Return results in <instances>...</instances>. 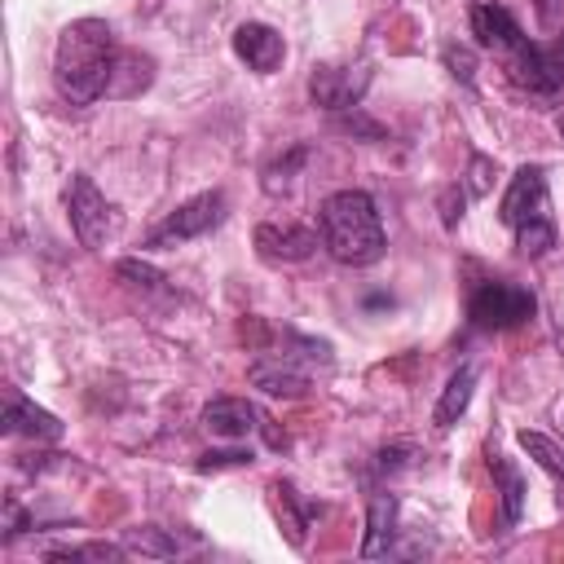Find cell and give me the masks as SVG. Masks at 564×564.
<instances>
[{
	"label": "cell",
	"mask_w": 564,
	"mask_h": 564,
	"mask_svg": "<svg viewBox=\"0 0 564 564\" xmlns=\"http://www.w3.org/2000/svg\"><path fill=\"white\" fill-rule=\"evenodd\" d=\"M115 35L101 18H75L62 35H57V48H53V79H57V93L70 101V106H88L97 101L101 93H110V79H115Z\"/></svg>",
	"instance_id": "cell-1"
},
{
	"label": "cell",
	"mask_w": 564,
	"mask_h": 564,
	"mask_svg": "<svg viewBox=\"0 0 564 564\" xmlns=\"http://www.w3.org/2000/svg\"><path fill=\"white\" fill-rule=\"evenodd\" d=\"M322 247L339 264H375L383 256V220L366 189H339L317 207Z\"/></svg>",
	"instance_id": "cell-2"
},
{
	"label": "cell",
	"mask_w": 564,
	"mask_h": 564,
	"mask_svg": "<svg viewBox=\"0 0 564 564\" xmlns=\"http://www.w3.org/2000/svg\"><path fill=\"white\" fill-rule=\"evenodd\" d=\"M502 220L516 229V247L524 256H546L555 247V220H551V194H546V176L538 163H524L507 194H502Z\"/></svg>",
	"instance_id": "cell-3"
},
{
	"label": "cell",
	"mask_w": 564,
	"mask_h": 564,
	"mask_svg": "<svg viewBox=\"0 0 564 564\" xmlns=\"http://www.w3.org/2000/svg\"><path fill=\"white\" fill-rule=\"evenodd\" d=\"M538 313V300L520 282H480L467 300V317L480 330H516Z\"/></svg>",
	"instance_id": "cell-4"
},
{
	"label": "cell",
	"mask_w": 564,
	"mask_h": 564,
	"mask_svg": "<svg viewBox=\"0 0 564 564\" xmlns=\"http://www.w3.org/2000/svg\"><path fill=\"white\" fill-rule=\"evenodd\" d=\"M66 216H70L75 238H79L88 251L106 247V238H110V229H115V216H110L106 194H101L84 172H75L70 185H66Z\"/></svg>",
	"instance_id": "cell-5"
},
{
	"label": "cell",
	"mask_w": 564,
	"mask_h": 564,
	"mask_svg": "<svg viewBox=\"0 0 564 564\" xmlns=\"http://www.w3.org/2000/svg\"><path fill=\"white\" fill-rule=\"evenodd\" d=\"M220 220H225V194H220V189L194 194L189 203H181V207L150 234L145 247H154V251H163V247H181V242H189V238H203V234L216 229Z\"/></svg>",
	"instance_id": "cell-6"
},
{
	"label": "cell",
	"mask_w": 564,
	"mask_h": 564,
	"mask_svg": "<svg viewBox=\"0 0 564 564\" xmlns=\"http://www.w3.org/2000/svg\"><path fill=\"white\" fill-rule=\"evenodd\" d=\"M366 84H370L366 66H317L308 75V97H313V106H322L330 115H348L361 106Z\"/></svg>",
	"instance_id": "cell-7"
},
{
	"label": "cell",
	"mask_w": 564,
	"mask_h": 564,
	"mask_svg": "<svg viewBox=\"0 0 564 564\" xmlns=\"http://www.w3.org/2000/svg\"><path fill=\"white\" fill-rule=\"evenodd\" d=\"M256 251L269 264H295L317 251V234L295 220H264V225H256Z\"/></svg>",
	"instance_id": "cell-8"
},
{
	"label": "cell",
	"mask_w": 564,
	"mask_h": 564,
	"mask_svg": "<svg viewBox=\"0 0 564 564\" xmlns=\"http://www.w3.org/2000/svg\"><path fill=\"white\" fill-rule=\"evenodd\" d=\"M247 379L269 392V397H304L308 392V370L295 361V352H264L247 366Z\"/></svg>",
	"instance_id": "cell-9"
},
{
	"label": "cell",
	"mask_w": 564,
	"mask_h": 564,
	"mask_svg": "<svg viewBox=\"0 0 564 564\" xmlns=\"http://www.w3.org/2000/svg\"><path fill=\"white\" fill-rule=\"evenodd\" d=\"M507 70H511L516 84H524L529 93H542V97L560 93V84H564L560 57L546 53V48H538V44H529V40H524L516 53H507Z\"/></svg>",
	"instance_id": "cell-10"
},
{
	"label": "cell",
	"mask_w": 564,
	"mask_h": 564,
	"mask_svg": "<svg viewBox=\"0 0 564 564\" xmlns=\"http://www.w3.org/2000/svg\"><path fill=\"white\" fill-rule=\"evenodd\" d=\"M234 53H238L251 70L269 75V70L282 66V57H286V40H282L273 26H264V22H242V26L234 31Z\"/></svg>",
	"instance_id": "cell-11"
},
{
	"label": "cell",
	"mask_w": 564,
	"mask_h": 564,
	"mask_svg": "<svg viewBox=\"0 0 564 564\" xmlns=\"http://www.w3.org/2000/svg\"><path fill=\"white\" fill-rule=\"evenodd\" d=\"M260 423H264L260 410H256L251 401H242V397H216V401L203 405V427H207L212 436H220V441H242V436H251Z\"/></svg>",
	"instance_id": "cell-12"
},
{
	"label": "cell",
	"mask_w": 564,
	"mask_h": 564,
	"mask_svg": "<svg viewBox=\"0 0 564 564\" xmlns=\"http://www.w3.org/2000/svg\"><path fill=\"white\" fill-rule=\"evenodd\" d=\"M471 35H476L485 48H494V53H516V48L524 44L520 22H516L511 9H502V4H476V9H471Z\"/></svg>",
	"instance_id": "cell-13"
},
{
	"label": "cell",
	"mask_w": 564,
	"mask_h": 564,
	"mask_svg": "<svg viewBox=\"0 0 564 564\" xmlns=\"http://www.w3.org/2000/svg\"><path fill=\"white\" fill-rule=\"evenodd\" d=\"M392 538H397V498L388 489H379L370 498V511H366V538H361V555L375 560V555H392Z\"/></svg>",
	"instance_id": "cell-14"
},
{
	"label": "cell",
	"mask_w": 564,
	"mask_h": 564,
	"mask_svg": "<svg viewBox=\"0 0 564 564\" xmlns=\"http://www.w3.org/2000/svg\"><path fill=\"white\" fill-rule=\"evenodd\" d=\"M4 432L9 436L22 432V436H35V441H57L62 436V423H57V414H48V410L31 405L26 397L9 392V401H4Z\"/></svg>",
	"instance_id": "cell-15"
},
{
	"label": "cell",
	"mask_w": 564,
	"mask_h": 564,
	"mask_svg": "<svg viewBox=\"0 0 564 564\" xmlns=\"http://www.w3.org/2000/svg\"><path fill=\"white\" fill-rule=\"evenodd\" d=\"M471 388H476V366H458V370L445 379V388H441V401H436V410H432V423H436V427H454V423L463 419L467 401H471Z\"/></svg>",
	"instance_id": "cell-16"
},
{
	"label": "cell",
	"mask_w": 564,
	"mask_h": 564,
	"mask_svg": "<svg viewBox=\"0 0 564 564\" xmlns=\"http://www.w3.org/2000/svg\"><path fill=\"white\" fill-rule=\"evenodd\" d=\"M489 471H494L498 494H502V520L516 524V520H520V507H524V476H520L516 463H507L502 454H489Z\"/></svg>",
	"instance_id": "cell-17"
},
{
	"label": "cell",
	"mask_w": 564,
	"mask_h": 564,
	"mask_svg": "<svg viewBox=\"0 0 564 564\" xmlns=\"http://www.w3.org/2000/svg\"><path fill=\"white\" fill-rule=\"evenodd\" d=\"M516 441H520V449L555 480V489H560V498H564V454H560V445H555L551 436H542V432H529V427H524Z\"/></svg>",
	"instance_id": "cell-18"
},
{
	"label": "cell",
	"mask_w": 564,
	"mask_h": 564,
	"mask_svg": "<svg viewBox=\"0 0 564 564\" xmlns=\"http://www.w3.org/2000/svg\"><path fill=\"white\" fill-rule=\"evenodd\" d=\"M123 546H128V555H141V560H172V555H176V538H167V533L154 529V524L128 529V533H123Z\"/></svg>",
	"instance_id": "cell-19"
},
{
	"label": "cell",
	"mask_w": 564,
	"mask_h": 564,
	"mask_svg": "<svg viewBox=\"0 0 564 564\" xmlns=\"http://www.w3.org/2000/svg\"><path fill=\"white\" fill-rule=\"evenodd\" d=\"M123 555H128L123 542H88V546H57V551H48V560H101V564L123 560Z\"/></svg>",
	"instance_id": "cell-20"
},
{
	"label": "cell",
	"mask_w": 564,
	"mask_h": 564,
	"mask_svg": "<svg viewBox=\"0 0 564 564\" xmlns=\"http://www.w3.org/2000/svg\"><path fill=\"white\" fill-rule=\"evenodd\" d=\"M304 159H308V150H304V145H295V150H291L286 159L269 163V167H264V189H269V194H278V189H282V185L291 181V172H295V167H300Z\"/></svg>",
	"instance_id": "cell-21"
},
{
	"label": "cell",
	"mask_w": 564,
	"mask_h": 564,
	"mask_svg": "<svg viewBox=\"0 0 564 564\" xmlns=\"http://www.w3.org/2000/svg\"><path fill=\"white\" fill-rule=\"evenodd\" d=\"M445 66H449V75L463 79V84L476 79V53H471L467 44H445Z\"/></svg>",
	"instance_id": "cell-22"
},
{
	"label": "cell",
	"mask_w": 564,
	"mask_h": 564,
	"mask_svg": "<svg viewBox=\"0 0 564 564\" xmlns=\"http://www.w3.org/2000/svg\"><path fill=\"white\" fill-rule=\"evenodd\" d=\"M489 185H494V163L485 154H471V163H467V194L471 198H485Z\"/></svg>",
	"instance_id": "cell-23"
},
{
	"label": "cell",
	"mask_w": 564,
	"mask_h": 564,
	"mask_svg": "<svg viewBox=\"0 0 564 564\" xmlns=\"http://www.w3.org/2000/svg\"><path fill=\"white\" fill-rule=\"evenodd\" d=\"M119 278H128L137 286H159L163 282V273L154 264H145V260H119Z\"/></svg>",
	"instance_id": "cell-24"
},
{
	"label": "cell",
	"mask_w": 564,
	"mask_h": 564,
	"mask_svg": "<svg viewBox=\"0 0 564 564\" xmlns=\"http://www.w3.org/2000/svg\"><path fill=\"white\" fill-rule=\"evenodd\" d=\"M242 463H251V449H220V454H203V471L207 467H242Z\"/></svg>",
	"instance_id": "cell-25"
},
{
	"label": "cell",
	"mask_w": 564,
	"mask_h": 564,
	"mask_svg": "<svg viewBox=\"0 0 564 564\" xmlns=\"http://www.w3.org/2000/svg\"><path fill=\"white\" fill-rule=\"evenodd\" d=\"M555 4H560V0H538V9H542L546 22H555Z\"/></svg>",
	"instance_id": "cell-26"
},
{
	"label": "cell",
	"mask_w": 564,
	"mask_h": 564,
	"mask_svg": "<svg viewBox=\"0 0 564 564\" xmlns=\"http://www.w3.org/2000/svg\"><path fill=\"white\" fill-rule=\"evenodd\" d=\"M555 57H560V66H564V44H560V48H555Z\"/></svg>",
	"instance_id": "cell-27"
},
{
	"label": "cell",
	"mask_w": 564,
	"mask_h": 564,
	"mask_svg": "<svg viewBox=\"0 0 564 564\" xmlns=\"http://www.w3.org/2000/svg\"><path fill=\"white\" fill-rule=\"evenodd\" d=\"M560 427H564V419H560Z\"/></svg>",
	"instance_id": "cell-28"
},
{
	"label": "cell",
	"mask_w": 564,
	"mask_h": 564,
	"mask_svg": "<svg viewBox=\"0 0 564 564\" xmlns=\"http://www.w3.org/2000/svg\"><path fill=\"white\" fill-rule=\"evenodd\" d=\"M560 128H564V123H560Z\"/></svg>",
	"instance_id": "cell-29"
}]
</instances>
